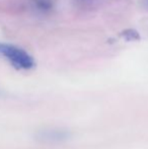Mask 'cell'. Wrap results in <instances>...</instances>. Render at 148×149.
Segmentation results:
<instances>
[{
	"instance_id": "3957f363",
	"label": "cell",
	"mask_w": 148,
	"mask_h": 149,
	"mask_svg": "<svg viewBox=\"0 0 148 149\" xmlns=\"http://www.w3.org/2000/svg\"><path fill=\"white\" fill-rule=\"evenodd\" d=\"M34 3L41 11H47L52 7V0H34Z\"/></svg>"
},
{
	"instance_id": "7a4b0ae2",
	"label": "cell",
	"mask_w": 148,
	"mask_h": 149,
	"mask_svg": "<svg viewBox=\"0 0 148 149\" xmlns=\"http://www.w3.org/2000/svg\"><path fill=\"white\" fill-rule=\"evenodd\" d=\"M120 37L123 38L125 41H139L140 40V36H139L138 31L133 30V29H128V30L123 31L122 33H120Z\"/></svg>"
},
{
	"instance_id": "6da1fadb",
	"label": "cell",
	"mask_w": 148,
	"mask_h": 149,
	"mask_svg": "<svg viewBox=\"0 0 148 149\" xmlns=\"http://www.w3.org/2000/svg\"><path fill=\"white\" fill-rule=\"evenodd\" d=\"M0 54L4 56L16 69L30 70L35 66V61L32 56L16 46L0 43Z\"/></svg>"
},
{
	"instance_id": "277c9868",
	"label": "cell",
	"mask_w": 148,
	"mask_h": 149,
	"mask_svg": "<svg viewBox=\"0 0 148 149\" xmlns=\"http://www.w3.org/2000/svg\"><path fill=\"white\" fill-rule=\"evenodd\" d=\"M147 1H148V0H147Z\"/></svg>"
}]
</instances>
